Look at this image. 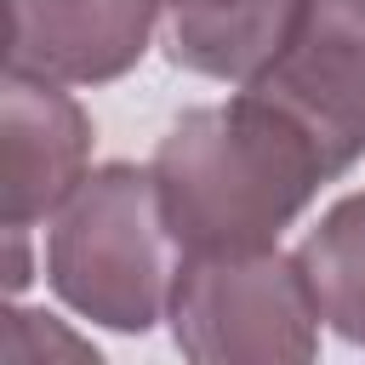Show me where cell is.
Here are the masks:
<instances>
[{
  "mask_svg": "<svg viewBox=\"0 0 365 365\" xmlns=\"http://www.w3.org/2000/svg\"><path fill=\"white\" fill-rule=\"evenodd\" d=\"M177 348L188 359H308L319 302L297 257H182L171 279Z\"/></svg>",
  "mask_w": 365,
  "mask_h": 365,
  "instance_id": "3957f363",
  "label": "cell"
},
{
  "mask_svg": "<svg viewBox=\"0 0 365 365\" xmlns=\"http://www.w3.org/2000/svg\"><path fill=\"white\" fill-rule=\"evenodd\" d=\"M319 319H331L348 342H365V194L342 200L297 251Z\"/></svg>",
  "mask_w": 365,
  "mask_h": 365,
  "instance_id": "ba28073f",
  "label": "cell"
},
{
  "mask_svg": "<svg viewBox=\"0 0 365 365\" xmlns=\"http://www.w3.org/2000/svg\"><path fill=\"white\" fill-rule=\"evenodd\" d=\"M171 6H182V0H171Z\"/></svg>",
  "mask_w": 365,
  "mask_h": 365,
  "instance_id": "9c48e42d",
  "label": "cell"
},
{
  "mask_svg": "<svg viewBox=\"0 0 365 365\" xmlns=\"http://www.w3.org/2000/svg\"><path fill=\"white\" fill-rule=\"evenodd\" d=\"M160 0H6V74L97 86L125 74Z\"/></svg>",
  "mask_w": 365,
  "mask_h": 365,
  "instance_id": "5b68a950",
  "label": "cell"
},
{
  "mask_svg": "<svg viewBox=\"0 0 365 365\" xmlns=\"http://www.w3.org/2000/svg\"><path fill=\"white\" fill-rule=\"evenodd\" d=\"M319 182H331L319 148L257 91L188 108L154 154L165 234L194 257L268 251Z\"/></svg>",
  "mask_w": 365,
  "mask_h": 365,
  "instance_id": "6da1fadb",
  "label": "cell"
},
{
  "mask_svg": "<svg viewBox=\"0 0 365 365\" xmlns=\"http://www.w3.org/2000/svg\"><path fill=\"white\" fill-rule=\"evenodd\" d=\"M86 114L57 80L6 74V228H29L86 182Z\"/></svg>",
  "mask_w": 365,
  "mask_h": 365,
  "instance_id": "8992f818",
  "label": "cell"
},
{
  "mask_svg": "<svg viewBox=\"0 0 365 365\" xmlns=\"http://www.w3.org/2000/svg\"><path fill=\"white\" fill-rule=\"evenodd\" d=\"M245 91L274 103L342 177L365 154V0H314L285 57Z\"/></svg>",
  "mask_w": 365,
  "mask_h": 365,
  "instance_id": "277c9868",
  "label": "cell"
},
{
  "mask_svg": "<svg viewBox=\"0 0 365 365\" xmlns=\"http://www.w3.org/2000/svg\"><path fill=\"white\" fill-rule=\"evenodd\" d=\"M308 6L314 0H182L171 11L165 51L177 68L251 86L285 57Z\"/></svg>",
  "mask_w": 365,
  "mask_h": 365,
  "instance_id": "52a82bcc",
  "label": "cell"
},
{
  "mask_svg": "<svg viewBox=\"0 0 365 365\" xmlns=\"http://www.w3.org/2000/svg\"><path fill=\"white\" fill-rule=\"evenodd\" d=\"M165 217L154 194V171L108 165L86 177L51 228V285L80 314L114 331H148L165 302Z\"/></svg>",
  "mask_w": 365,
  "mask_h": 365,
  "instance_id": "7a4b0ae2",
  "label": "cell"
}]
</instances>
